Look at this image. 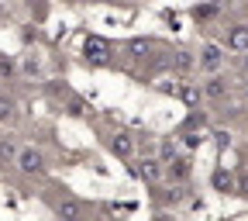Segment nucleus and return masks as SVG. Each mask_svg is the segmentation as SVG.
<instances>
[{
    "instance_id": "obj_1",
    "label": "nucleus",
    "mask_w": 248,
    "mask_h": 221,
    "mask_svg": "<svg viewBox=\"0 0 248 221\" xmlns=\"http://www.w3.org/2000/svg\"><path fill=\"white\" fill-rule=\"evenodd\" d=\"M83 59L90 62V66H107V62H110V42L100 38V35H86V42H83Z\"/></svg>"
},
{
    "instance_id": "obj_2",
    "label": "nucleus",
    "mask_w": 248,
    "mask_h": 221,
    "mask_svg": "<svg viewBox=\"0 0 248 221\" xmlns=\"http://www.w3.org/2000/svg\"><path fill=\"white\" fill-rule=\"evenodd\" d=\"M14 163H17V170L28 173V176H35V173L45 170V159H42V152H38V149H17Z\"/></svg>"
},
{
    "instance_id": "obj_3",
    "label": "nucleus",
    "mask_w": 248,
    "mask_h": 221,
    "mask_svg": "<svg viewBox=\"0 0 248 221\" xmlns=\"http://www.w3.org/2000/svg\"><path fill=\"white\" fill-rule=\"evenodd\" d=\"M190 173H193V163L186 159V155H172L169 163H162V176H169V180H176V183H186V180H190Z\"/></svg>"
},
{
    "instance_id": "obj_4",
    "label": "nucleus",
    "mask_w": 248,
    "mask_h": 221,
    "mask_svg": "<svg viewBox=\"0 0 248 221\" xmlns=\"http://www.w3.org/2000/svg\"><path fill=\"white\" fill-rule=\"evenodd\" d=\"M224 66V49L217 45V42H207L203 49H200V69H207V73H217Z\"/></svg>"
},
{
    "instance_id": "obj_5",
    "label": "nucleus",
    "mask_w": 248,
    "mask_h": 221,
    "mask_svg": "<svg viewBox=\"0 0 248 221\" xmlns=\"http://www.w3.org/2000/svg\"><path fill=\"white\" fill-rule=\"evenodd\" d=\"M110 152L117 155V159H131V155H135V138L124 135V132H117V135L110 138Z\"/></svg>"
},
{
    "instance_id": "obj_6",
    "label": "nucleus",
    "mask_w": 248,
    "mask_h": 221,
    "mask_svg": "<svg viewBox=\"0 0 248 221\" xmlns=\"http://www.w3.org/2000/svg\"><path fill=\"white\" fill-rule=\"evenodd\" d=\"M135 176H141L145 183H159L162 180V163L159 159H141L138 170H135Z\"/></svg>"
},
{
    "instance_id": "obj_7",
    "label": "nucleus",
    "mask_w": 248,
    "mask_h": 221,
    "mask_svg": "<svg viewBox=\"0 0 248 221\" xmlns=\"http://www.w3.org/2000/svg\"><path fill=\"white\" fill-rule=\"evenodd\" d=\"M203 93H207L210 101H224V97H228V80L214 73V76H210V80L203 83Z\"/></svg>"
},
{
    "instance_id": "obj_8",
    "label": "nucleus",
    "mask_w": 248,
    "mask_h": 221,
    "mask_svg": "<svg viewBox=\"0 0 248 221\" xmlns=\"http://www.w3.org/2000/svg\"><path fill=\"white\" fill-rule=\"evenodd\" d=\"M228 49H234V52H248V24H234V28H231Z\"/></svg>"
},
{
    "instance_id": "obj_9",
    "label": "nucleus",
    "mask_w": 248,
    "mask_h": 221,
    "mask_svg": "<svg viewBox=\"0 0 248 221\" xmlns=\"http://www.w3.org/2000/svg\"><path fill=\"white\" fill-rule=\"evenodd\" d=\"M55 214H59V221H66V218H83V204H79L76 197H66V201L55 207Z\"/></svg>"
},
{
    "instance_id": "obj_10",
    "label": "nucleus",
    "mask_w": 248,
    "mask_h": 221,
    "mask_svg": "<svg viewBox=\"0 0 248 221\" xmlns=\"http://www.w3.org/2000/svg\"><path fill=\"white\" fill-rule=\"evenodd\" d=\"M214 187H217L221 194H231V190H234V173L224 170V166H217V170H214Z\"/></svg>"
},
{
    "instance_id": "obj_11",
    "label": "nucleus",
    "mask_w": 248,
    "mask_h": 221,
    "mask_svg": "<svg viewBox=\"0 0 248 221\" xmlns=\"http://www.w3.org/2000/svg\"><path fill=\"white\" fill-rule=\"evenodd\" d=\"M17 118V104L11 97H0V124H11Z\"/></svg>"
},
{
    "instance_id": "obj_12",
    "label": "nucleus",
    "mask_w": 248,
    "mask_h": 221,
    "mask_svg": "<svg viewBox=\"0 0 248 221\" xmlns=\"http://www.w3.org/2000/svg\"><path fill=\"white\" fill-rule=\"evenodd\" d=\"M179 97H183V104H190V107H193V104L200 101V86H193V83H183V86H179Z\"/></svg>"
},
{
    "instance_id": "obj_13",
    "label": "nucleus",
    "mask_w": 248,
    "mask_h": 221,
    "mask_svg": "<svg viewBox=\"0 0 248 221\" xmlns=\"http://www.w3.org/2000/svg\"><path fill=\"white\" fill-rule=\"evenodd\" d=\"M179 138H183V145H186V149H197V145L203 142V135H200L197 128H183V135H179Z\"/></svg>"
},
{
    "instance_id": "obj_14",
    "label": "nucleus",
    "mask_w": 248,
    "mask_h": 221,
    "mask_svg": "<svg viewBox=\"0 0 248 221\" xmlns=\"http://www.w3.org/2000/svg\"><path fill=\"white\" fill-rule=\"evenodd\" d=\"M128 52L141 59V55H148V52H152V45H148L145 38H131V42H128Z\"/></svg>"
},
{
    "instance_id": "obj_15",
    "label": "nucleus",
    "mask_w": 248,
    "mask_h": 221,
    "mask_svg": "<svg viewBox=\"0 0 248 221\" xmlns=\"http://www.w3.org/2000/svg\"><path fill=\"white\" fill-rule=\"evenodd\" d=\"M190 66H193V55H190V52H176V69H183V73H186Z\"/></svg>"
},
{
    "instance_id": "obj_16",
    "label": "nucleus",
    "mask_w": 248,
    "mask_h": 221,
    "mask_svg": "<svg viewBox=\"0 0 248 221\" xmlns=\"http://www.w3.org/2000/svg\"><path fill=\"white\" fill-rule=\"evenodd\" d=\"M0 155H4V159H14V155H17V145H14L11 138H4V142H0Z\"/></svg>"
},
{
    "instance_id": "obj_17",
    "label": "nucleus",
    "mask_w": 248,
    "mask_h": 221,
    "mask_svg": "<svg viewBox=\"0 0 248 221\" xmlns=\"http://www.w3.org/2000/svg\"><path fill=\"white\" fill-rule=\"evenodd\" d=\"M214 142H217V149H228V145H231V135H228L224 128H217V132H214Z\"/></svg>"
},
{
    "instance_id": "obj_18",
    "label": "nucleus",
    "mask_w": 248,
    "mask_h": 221,
    "mask_svg": "<svg viewBox=\"0 0 248 221\" xmlns=\"http://www.w3.org/2000/svg\"><path fill=\"white\" fill-rule=\"evenodd\" d=\"M38 69H42V66H38V59H35V55H28V59H24V73H28V76H35Z\"/></svg>"
},
{
    "instance_id": "obj_19",
    "label": "nucleus",
    "mask_w": 248,
    "mask_h": 221,
    "mask_svg": "<svg viewBox=\"0 0 248 221\" xmlns=\"http://www.w3.org/2000/svg\"><path fill=\"white\" fill-rule=\"evenodd\" d=\"M69 111H73L76 118H86V114H90V107H86L83 101H73V104H69Z\"/></svg>"
},
{
    "instance_id": "obj_20",
    "label": "nucleus",
    "mask_w": 248,
    "mask_h": 221,
    "mask_svg": "<svg viewBox=\"0 0 248 221\" xmlns=\"http://www.w3.org/2000/svg\"><path fill=\"white\" fill-rule=\"evenodd\" d=\"M172 155H176V145H169V142H166V145H162V155H159V163H169Z\"/></svg>"
},
{
    "instance_id": "obj_21",
    "label": "nucleus",
    "mask_w": 248,
    "mask_h": 221,
    "mask_svg": "<svg viewBox=\"0 0 248 221\" xmlns=\"http://www.w3.org/2000/svg\"><path fill=\"white\" fill-rule=\"evenodd\" d=\"M234 190H238L241 197H248V176H241V180H234Z\"/></svg>"
},
{
    "instance_id": "obj_22",
    "label": "nucleus",
    "mask_w": 248,
    "mask_h": 221,
    "mask_svg": "<svg viewBox=\"0 0 248 221\" xmlns=\"http://www.w3.org/2000/svg\"><path fill=\"white\" fill-rule=\"evenodd\" d=\"M155 221H172V218L169 214H155Z\"/></svg>"
},
{
    "instance_id": "obj_23",
    "label": "nucleus",
    "mask_w": 248,
    "mask_h": 221,
    "mask_svg": "<svg viewBox=\"0 0 248 221\" xmlns=\"http://www.w3.org/2000/svg\"><path fill=\"white\" fill-rule=\"evenodd\" d=\"M66 221H83V218H66Z\"/></svg>"
},
{
    "instance_id": "obj_24",
    "label": "nucleus",
    "mask_w": 248,
    "mask_h": 221,
    "mask_svg": "<svg viewBox=\"0 0 248 221\" xmlns=\"http://www.w3.org/2000/svg\"><path fill=\"white\" fill-rule=\"evenodd\" d=\"M245 90H248V86H245Z\"/></svg>"
}]
</instances>
